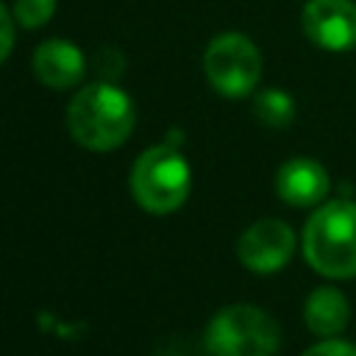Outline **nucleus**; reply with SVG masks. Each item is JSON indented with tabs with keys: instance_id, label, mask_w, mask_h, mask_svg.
Masks as SVG:
<instances>
[{
	"instance_id": "1",
	"label": "nucleus",
	"mask_w": 356,
	"mask_h": 356,
	"mask_svg": "<svg viewBox=\"0 0 356 356\" xmlns=\"http://www.w3.org/2000/svg\"><path fill=\"white\" fill-rule=\"evenodd\" d=\"M136 122V111L131 97L108 83V81H97L83 86L67 108V128L72 134V139L86 147V150H114L120 147Z\"/></svg>"
},
{
	"instance_id": "2",
	"label": "nucleus",
	"mask_w": 356,
	"mask_h": 356,
	"mask_svg": "<svg viewBox=\"0 0 356 356\" xmlns=\"http://www.w3.org/2000/svg\"><path fill=\"white\" fill-rule=\"evenodd\" d=\"M303 256L325 278H356V203H320L303 228Z\"/></svg>"
},
{
	"instance_id": "3",
	"label": "nucleus",
	"mask_w": 356,
	"mask_h": 356,
	"mask_svg": "<svg viewBox=\"0 0 356 356\" xmlns=\"http://www.w3.org/2000/svg\"><path fill=\"white\" fill-rule=\"evenodd\" d=\"M189 164L172 145L147 147L131 167L134 200L150 214H170L181 209L189 195Z\"/></svg>"
},
{
	"instance_id": "4",
	"label": "nucleus",
	"mask_w": 356,
	"mask_h": 356,
	"mask_svg": "<svg viewBox=\"0 0 356 356\" xmlns=\"http://www.w3.org/2000/svg\"><path fill=\"white\" fill-rule=\"evenodd\" d=\"M203 339L211 356H273L281 342V328L264 309L231 303L209 320Z\"/></svg>"
},
{
	"instance_id": "5",
	"label": "nucleus",
	"mask_w": 356,
	"mask_h": 356,
	"mask_svg": "<svg viewBox=\"0 0 356 356\" xmlns=\"http://www.w3.org/2000/svg\"><path fill=\"white\" fill-rule=\"evenodd\" d=\"M203 70L222 97H245L261 78V53L245 33H220L206 47Z\"/></svg>"
},
{
	"instance_id": "6",
	"label": "nucleus",
	"mask_w": 356,
	"mask_h": 356,
	"mask_svg": "<svg viewBox=\"0 0 356 356\" xmlns=\"http://www.w3.org/2000/svg\"><path fill=\"white\" fill-rule=\"evenodd\" d=\"M292 253H295V231L278 217L256 220L253 225L245 228V234L236 242L239 261L259 275L284 270Z\"/></svg>"
},
{
	"instance_id": "7",
	"label": "nucleus",
	"mask_w": 356,
	"mask_h": 356,
	"mask_svg": "<svg viewBox=\"0 0 356 356\" xmlns=\"http://www.w3.org/2000/svg\"><path fill=\"white\" fill-rule=\"evenodd\" d=\"M306 36L331 53L356 47V3L353 0H309L303 6Z\"/></svg>"
},
{
	"instance_id": "8",
	"label": "nucleus",
	"mask_w": 356,
	"mask_h": 356,
	"mask_svg": "<svg viewBox=\"0 0 356 356\" xmlns=\"http://www.w3.org/2000/svg\"><path fill=\"white\" fill-rule=\"evenodd\" d=\"M331 189L328 181V170L306 156H295L289 161H284L275 172V192L284 203L298 206V209H309V206H320L325 200Z\"/></svg>"
},
{
	"instance_id": "9",
	"label": "nucleus",
	"mask_w": 356,
	"mask_h": 356,
	"mask_svg": "<svg viewBox=\"0 0 356 356\" xmlns=\"http://www.w3.org/2000/svg\"><path fill=\"white\" fill-rule=\"evenodd\" d=\"M33 72L50 89H70L83 78L86 61H83V53L72 42L47 39L33 53Z\"/></svg>"
},
{
	"instance_id": "10",
	"label": "nucleus",
	"mask_w": 356,
	"mask_h": 356,
	"mask_svg": "<svg viewBox=\"0 0 356 356\" xmlns=\"http://www.w3.org/2000/svg\"><path fill=\"white\" fill-rule=\"evenodd\" d=\"M303 320L314 337H337L350 323V303L345 292H339L337 286H317L309 292L303 303Z\"/></svg>"
},
{
	"instance_id": "11",
	"label": "nucleus",
	"mask_w": 356,
	"mask_h": 356,
	"mask_svg": "<svg viewBox=\"0 0 356 356\" xmlns=\"http://www.w3.org/2000/svg\"><path fill=\"white\" fill-rule=\"evenodd\" d=\"M256 117L270 128H286L295 120V100L284 89H264L253 100Z\"/></svg>"
},
{
	"instance_id": "12",
	"label": "nucleus",
	"mask_w": 356,
	"mask_h": 356,
	"mask_svg": "<svg viewBox=\"0 0 356 356\" xmlns=\"http://www.w3.org/2000/svg\"><path fill=\"white\" fill-rule=\"evenodd\" d=\"M58 0H14V17L25 28H42L50 22Z\"/></svg>"
},
{
	"instance_id": "13",
	"label": "nucleus",
	"mask_w": 356,
	"mask_h": 356,
	"mask_svg": "<svg viewBox=\"0 0 356 356\" xmlns=\"http://www.w3.org/2000/svg\"><path fill=\"white\" fill-rule=\"evenodd\" d=\"M303 356H356V345L337 339V337H328V339H320L317 345H312Z\"/></svg>"
},
{
	"instance_id": "14",
	"label": "nucleus",
	"mask_w": 356,
	"mask_h": 356,
	"mask_svg": "<svg viewBox=\"0 0 356 356\" xmlns=\"http://www.w3.org/2000/svg\"><path fill=\"white\" fill-rule=\"evenodd\" d=\"M14 47V22H11V14L6 11V6L0 3V64L8 58Z\"/></svg>"
}]
</instances>
